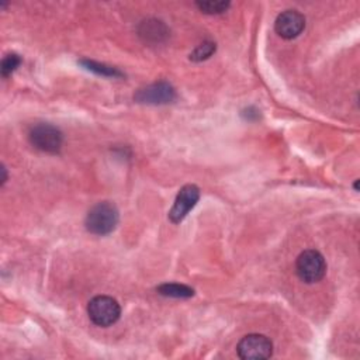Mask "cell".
I'll list each match as a JSON object with an SVG mask.
<instances>
[{
	"label": "cell",
	"instance_id": "6da1fadb",
	"mask_svg": "<svg viewBox=\"0 0 360 360\" xmlns=\"http://www.w3.org/2000/svg\"><path fill=\"white\" fill-rule=\"evenodd\" d=\"M120 215L114 204L108 201L97 202L86 215V229L94 235H107L112 232L118 224Z\"/></svg>",
	"mask_w": 360,
	"mask_h": 360
},
{
	"label": "cell",
	"instance_id": "7a4b0ae2",
	"mask_svg": "<svg viewBox=\"0 0 360 360\" xmlns=\"http://www.w3.org/2000/svg\"><path fill=\"white\" fill-rule=\"evenodd\" d=\"M87 314L90 321L97 326H111L121 315V307L112 297L97 295L90 300L87 305Z\"/></svg>",
	"mask_w": 360,
	"mask_h": 360
},
{
	"label": "cell",
	"instance_id": "3957f363",
	"mask_svg": "<svg viewBox=\"0 0 360 360\" xmlns=\"http://www.w3.org/2000/svg\"><path fill=\"white\" fill-rule=\"evenodd\" d=\"M295 270L302 281L312 284L323 278L326 273V262L318 250L308 249L301 252L297 257Z\"/></svg>",
	"mask_w": 360,
	"mask_h": 360
},
{
	"label": "cell",
	"instance_id": "277c9868",
	"mask_svg": "<svg viewBox=\"0 0 360 360\" xmlns=\"http://www.w3.org/2000/svg\"><path fill=\"white\" fill-rule=\"evenodd\" d=\"M28 138L37 149L46 153H58L63 142L60 129L44 122L34 125L28 134Z\"/></svg>",
	"mask_w": 360,
	"mask_h": 360
},
{
	"label": "cell",
	"instance_id": "5b68a950",
	"mask_svg": "<svg viewBox=\"0 0 360 360\" xmlns=\"http://www.w3.org/2000/svg\"><path fill=\"white\" fill-rule=\"evenodd\" d=\"M236 352L243 360H263L273 354V343L264 335L250 333L239 340Z\"/></svg>",
	"mask_w": 360,
	"mask_h": 360
},
{
	"label": "cell",
	"instance_id": "8992f818",
	"mask_svg": "<svg viewBox=\"0 0 360 360\" xmlns=\"http://www.w3.org/2000/svg\"><path fill=\"white\" fill-rule=\"evenodd\" d=\"M200 198V188L195 184H186L176 195L174 204L169 212V218L173 224L181 222L190 210L194 208Z\"/></svg>",
	"mask_w": 360,
	"mask_h": 360
},
{
	"label": "cell",
	"instance_id": "52a82bcc",
	"mask_svg": "<svg viewBox=\"0 0 360 360\" xmlns=\"http://www.w3.org/2000/svg\"><path fill=\"white\" fill-rule=\"evenodd\" d=\"M134 98L143 104H167L176 98V91L167 82H158L138 90Z\"/></svg>",
	"mask_w": 360,
	"mask_h": 360
},
{
	"label": "cell",
	"instance_id": "ba28073f",
	"mask_svg": "<svg viewBox=\"0 0 360 360\" xmlns=\"http://www.w3.org/2000/svg\"><path fill=\"white\" fill-rule=\"evenodd\" d=\"M305 28V17L297 10H285L280 13L274 21L276 32L284 39L298 37Z\"/></svg>",
	"mask_w": 360,
	"mask_h": 360
},
{
	"label": "cell",
	"instance_id": "9c48e42d",
	"mask_svg": "<svg viewBox=\"0 0 360 360\" xmlns=\"http://www.w3.org/2000/svg\"><path fill=\"white\" fill-rule=\"evenodd\" d=\"M156 291L160 295L165 297H172V298H188L194 295V290L190 288L188 285L184 284H179V283H165L160 284Z\"/></svg>",
	"mask_w": 360,
	"mask_h": 360
},
{
	"label": "cell",
	"instance_id": "30bf717a",
	"mask_svg": "<svg viewBox=\"0 0 360 360\" xmlns=\"http://www.w3.org/2000/svg\"><path fill=\"white\" fill-rule=\"evenodd\" d=\"M139 32L142 37H145V39H153V41H160L167 34L162 21H156V20L145 21Z\"/></svg>",
	"mask_w": 360,
	"mask_h": 360
},
{
	"label": "cell",
	"instance_id": "8fae6325",
	"mask_svg": "<svg viewBox=\"0 0 360 360\" xmlns=\"http://www.w3.org/2000/svg\"><path fill=\"white\" fill-rule=\"evenodd\" d=\"M80 63L87 70H91V72H94L97 75H101V76H108V77H120V76H122V73L117 68L107 66L104 63H98V62H93V60H82Z\"/></svg>",
	"mask_w": 360,
	"mask_h": 360
},
{
	"label": "cell",
	"instance_id": "7c38bea8",
	"mask_svg": "<svg viewBox=\"0 0 360 360\" xmlns=\"http://www.w3.org/2000/svg\"><path fill=\"white\" fill-rule=\"evenodd\" d=\"M229 1H197V7L205 14H221L229 8Z\"/></svg>",
	"mask_w": 360,
	"mask_h": 360
},
{
	"label": "cell",
	"instance_id": "4fadbf2b",
	"mask_svg": "<svg viewBox=\"0 0 360 360\" xmlns=\"http://www.w3.org/2000/svg\"><path fill=\"white\" fill-rule=\"evenodd\" d=\"M215 52V44L214 42H202L201 45H198L191 53H190V59L194 62H200L204 59H208L212 53Z\"/></svg>",
	"mask_w": 360,
	"mask_h": 360
},
{
	"label": "cell",
	"instance_id": "5bb4252c",
	"mask_svg": "<svg viewBox=\"0 0 360 360\" xmlns=\"http://www.w3.org/2000/svg\"><path fill=\"white\" fill-rule=\"evenodd\" d=\"M20 63H21V58H20L17 53H8V55H6V56L3 58L1 66H0L1 76H3V77L10 76V75L18 68Z\"/></svg>",
	"mask_w": 360,
	"mask_h": 360
}]
</instances>
